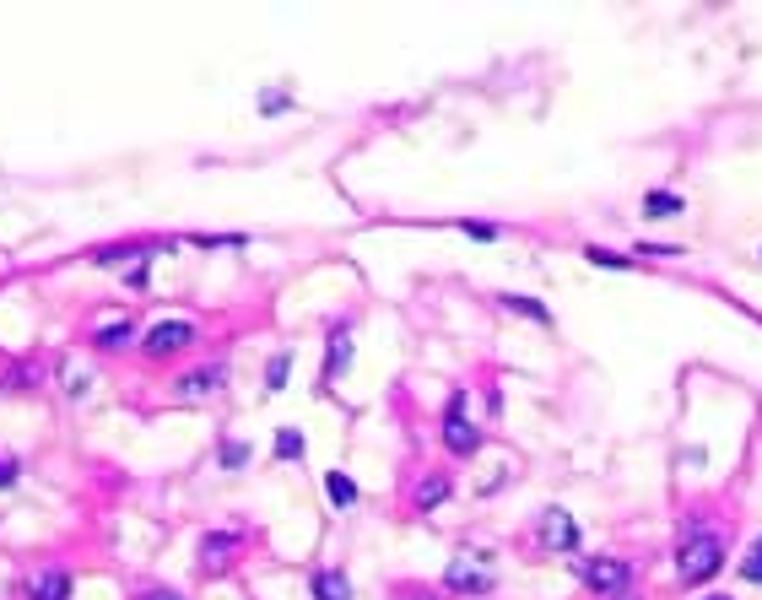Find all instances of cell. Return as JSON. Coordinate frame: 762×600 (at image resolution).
<instances>
[{"instance_id":"cell-1","label":"cell","mask_w":762,"mask_h":600,"mask_svg":"<svg viewBox=\"0 0 762 600\" xmlns=\"http://www.w3.org/2000/svg\"><path fill=\"white\" fill-rule=\"evenodd\" d=\"M725 568V541L714 536V530H703V525H692L687 536H681V552H676V573L687 584H703V579H714V573Z\"/></svg>"},{"instance_id":"cell-2","label":"cell","mask_w":762,"mask_h":600,"mask_svg":"<svg viewBox=\"0 0 762 600\" xmlns=\"http://www.w3.org/2000/svg\"><path fill=\"white\" fill-rule=\"evenodd\" d=\"M444 449H449V455H460V460L481 449L476 422L465 417V390H454V395H449V411H444Z\"/></svg>"},{"instance_id":"cell-3","label":"cell","mask_w":762,"mask_h":600,"mask_svg":"<svg viewBox=\"0 0 762 600\" xmlns=\"http://www.w3.org/2000/svg\"><path fill=\"white\" fill-rule=\"evenodd\" d=\"M444 584H449V590H460V595H487L492 590L487 557H454V563L444 568Z\"/></svg>"},{"instance_id":"cell-4","label":"cell","mask_w":762,"mask_h":600,"mask_svg":"<svg viewBox=\"0 0 762 600\" xmlns=\"http://www.w3.org/2000/svg\"><path fill=\"white\" fill-rule=\"evenodd\" d=\"M195 341V325L190 319H163V325H152L146 330V357H168V352H184V346Z\"/></svg>"},{"instance_id":"cell-5","label":"cell","mask_w":762,"mask_h":600,"mask_svg":"<svg viewBox=\"0 0 762 600\" xmlns=\"http://www.w3.org/2000/svg\"><path fill=\"white\" fill-rule=\"evenodd\" d=\"M627 579H633V568H627L622 557H600V563H584V584H590L595 595H622Z\"/></svg>"},{"instance_id":"cell-6","label":"cell","mask_w":762,"mask_h":600,"mask_svg":"<svg viewBox=\"0 0 762 600\" xmlns=\"http://www.w3.org/2000/svg\"><path fill=\"white\" fill-rule=\"evenodd\" d=\"M541 546L546 552H573V546H579V525H573L563 509H546L541 514Z\"/></svg>"},{"instance_id":"cell-7","label":"cell","mask_w":762,"mask_h":600,"mask_svg":"<svg viewBox=\"0 0 762 600\" xmlns=\"http://www.w3.org/2000/svg\"><path fill=\"white\" fill-rule=\"evenodd\" d=\"M222 379H227L222 363L195 368V373H184V379H179V395H211V390H222Z\"/></svg>"},{"instance_id":"cell-8","label":"cell","mask_w":762,"mask_h":600,"mask_svg":"<svg viewBox=\"0 0 762 600\" xmlns=\"http://www.w3.org/2000/svg\"><path fill=\"white\" fill-rule=\"evenodd\" d=\"M33 600H71V573H60V568L38 573V579H33Z\"/></svg>"},{"instance_id":"cell-9","label":"cell","mask_w":762,"mask_h":600,"mask_svg":"<svg viewBox=\"0 0 762 600\" xmlns=\"http://www.w3.org/2000/svg\"><path fill=\"white\" fill-rule=\"evenodd\" d=\"M314 600H352V584H346V573H336V568L314 573Z\"/></svg>"},{"instance_id":"cell-10","label":"cell","mask_w":762,"mask_h":600,"mask_svg":"<svg viewBox=\"0 0 762 600\" xmlns=\"http://www.w3.org/2000/svg\"><path fill=\"white\" fill-rule=\"evenodd\" d=\"M503 309H508V314H525V319H536V325H552V309H546V303H536V298H525V292H508V298H503Z\"/></svg>"},{"instance_id":"cell-11","label":"cell","mask_w":762,"mask_h":600,"mask_svg":"<svg viewBox=\"0 0 762 600\" xmlns=\"http://www.w3.org/2000/svg\"><path fill=\"white\" fill-rule=\"evenodd\" d=\"M676 211H687L681 195H671V190H649L644 195V217H676Z\"/></svg>"},{"instance_id":"cell-12","label":"cell","mask_w":762,"mask_h":600,"mask_svg":"<svg viewBox=\"0 0 762 600\" xmlns=\"http://www.w3.org/2000/svg\"><path fill=\"white\" fill-rule=\"evenodd\" d=\"M325 492H330V503H336V509H352V503H357V482H352V476H341V471L325 476Z\"/></svg>"},{"instance_id":"cell-13","label":"cell","mask_w":762,"mask_h":600,"mask_svg":"<svg viewBox=\"0 0 762 600\" xmlns=\"http://www.w3.org/2000/svg\"><path fill=\"white\" fill-rule=\"evenodd\" d=\"M233 546H238V536H206V541H200V563H206V568H222Z\"/></svg>"},{"instance_id":"cell-14","label":"cell","mask_w":762,"mask_h":600,"mask_svg":"<svg viewBox=\"0 0 762 600\" xmlns=\"http://www.w3.org/2000/svg\"><path fill=\"white\" fill-rule=\"evenodd\" d=\"M92 341H98L103 352H119V346H125V341H136V330H130V319H119V325H103V330H98V336H92Z\"/></svg>"},{"instance_id":"cell-15","label":"cell","mask_w":762,"mask_h":600,"mask_svg":"<svg viewBox=\"0 0 762 600\" xmlns=\"http://www.w3.org/2000/svg\"><path fill=\"white\" fill-rule=\"evenodd\" d=\"M346 363H352V336H346V330H336V336H330V363H325V379H330L336 368H346Z\"/></svg>"},{"instance_id":"cell-16","label":"cell","mask_w":762,"mask_h":600,"mask_svg":"<svg viewBox=\"0 0 762 600\" xmlns=\"http://www.w3.org/2000/svg\"><path fill=\"white\" fill-rule=\"evenodd\" d=\"M449 498V476H433V482H417V509H433V503Z\"/></svg>"},{"instance_id":"cell-17","label":"cell","mask_w":762,"mask_h":600,"mask_svg":"<svg viewBox=\"0 0 762 600\" xmlns=\"http://www.w3.org/2000/svg\"><path fill=\"white\" fill-rule=\"evenodd\" d=\"M276 460H303V433H298V428H282V433H276Z\"/></svg>"},{"instance_id":"cell-18","label":"cell","mask_w":762,"mask_h":600,"mask_svg":"<svg viewBox=\"0 0 762 600\" xmlns=\"http://www.w3.org/2000/svg\"><path fill=\"white\" fill-rule=\"evenodd\" d=\"M584 260H590V265H606V271H633V260H627V255H611V249H600V244L584 249Z\"/></svg>"},{"instance_id":"cell-19","label":"cell","mask_w":762,"mask_h":600,"mask_svg":"<svg viewBox=\"0 0 762 600\" xmlns=\"http://www.w3.org/2000/svg\"><path fill=\"white\" fill-rule=\"evenodd\" d=\"M287 368H292V352H276L271 357V368H265V390H282V384H287Z\"/></svg>"},{"instance_id":"cell-20","label":"cell","mask_w":762,"mask_h":600,"mask_svg":"<svg viewBox=\"0 0 762 600\" xmlns=\"http://www.w3.org/2000/svg\"><path fill=\"white\" fill-rule=\"evenodd\" d=\"M741 579H752V584H762V536L752 541V552H746V563H741Z\"/></svg>"},{"instance_id":"cell-21","label":"cell","mask_w":762,"mask_h":600,"mask_svg":"<svg viewBox=\"0 0 762 600\" xmlns=\"http://www.w3.org/2000/svg\"><path fill=\"white\" fill-rule=\"evenodd\" d=\"M244 460H249V449H244V444H222V465H227V471H238Z\"/></svg>"},{"instance_id":"cell-22","label":"cell","mask_w":762,"mask_h":600,"mask_svg":"<svg viewBox=\"0 0 762 600\" xmlns=\"http://www.w3.org/2000/svg\"><path fill=\"white\" fill-rule=\"evenodd\" d=\"M460 228L471 233V238H498V228H492V222H460Z\"/></svg>"},{"instance_id":"cell-23","label":"cell","mask_w":762,"mask_h":600,"mask_svg":"<svg viewBox=\"0 0 762 600\" xmlns=\"http://www.w3.org/2000/svg\"><path fill=\"white\" fill-rule=\"evenodd\" d=\"M17 482V460H0V487H11Z\"/></svg>"},{"instance_id":"cell-24","label":"cell","mask_w":762,"mask_h":600,"mask_svg":"<svg viewBox=\"0 0 762 600\" xmlns=\"http://www.w3.org/2000/svg\"><path fill=\"white\" fill-rule=\"evenodd\" d=\"M141 600H179V595H168V590H146Z\"/></svg>"},{"instance_id":"cell-25","label":"cell","mask_w":762,"mask_h":600,"mask_svg":"<svg viewBox=\"0 0 762 600\" xmlns=\"http://www.w3.org/2000/svg\"><path fill=\"white\" fill-rule=\"evenodd\" d=\"M617 600H638V595H633V590H622V595H617Z\"/></svg>"},{"instance_id":"cell-26","label":"cell","mask_w":762,"mask_h":600,"mask_svg":"<svg viewBox=\"0 0 762 600\" xmlns=\"http://www.w3.org/2000/svg\"><path fill=\"white\" fill-rule=\"evenodd\" d=\"M703 600H730V595H703Z\"/></svg>"},{"instance_id":"cell-27","label":"cell","mask_w":762,"mask_h":600,"mask_svg":"<svg viewBox=\"0 0 762 600\" xmlns=\"http://www.w3.org/2000/svg\"><path fill=\"white\" fill-rule=\"evenodd\" d=\"M427 600H433V595H427Z\"/></svg>"}]
</instances>
